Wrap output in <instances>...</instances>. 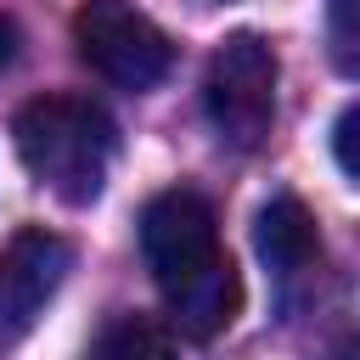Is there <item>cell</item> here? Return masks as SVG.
Masks as SVG:
<instances>
[{
	"label": "cell",
	"mask_w": 360,
	"mask_h": 360,
	"mask_svg": "<svg viewBox=\"0 0 360 360\" xmlns=\"http://www.w3.org/2000/svg\"><path fill=\"white\" fill-rule=\"evenodd\" d=\"M17 45H22V34H17V22L0 11V73L11 68V56H17Z\"/></svg>",
	"instance_id": "30bf717a"
},
{
	"label": "cell",
	"mask_w": 360,
	"mask_h": 360,
	"mask_svg": "<svg viewBox=\"0 0 360 360\" xmlns=\"http://www.w3.org/2000/svg\"><path fill=\"white\" fill-rule=\"evenodd\" d=\"M73 39L79 56L118 90H152L174 68L169 34L129 0H84L73 11Z\"/></svg>",
	"instance_id": "277c9868"
},
{
	"label": "cell",
	"mask_w": 360,
	"mask_h": 360,
	"mask_svg": "<svg viewBox=\"0 0 360 360\" xmlns=\"http://www.w3.org/2000/svg\"><path fill=\"white\" fill-rule=\"evenodd\" d=\"M354 124H360V107H343V118H338V129H332V141H338V169H343V174H354Z\"/></svg>",
	"instance_id": "9c48e42d"
},
{
	"label": "cell",
	"mask_w": 360,
	"mask_h": 360,
	"mask_svg": "<svg viewBox=\"0 0 360 360\" xmlns=\"http://www.w3.org/2000/svg\"><path fill=\"white\" fill-rule=\"evenodd\" d=\"M253 248L264 259V270L276 276H298L321 259V236H315V214L298 197H270L253 214Z\"/></svg>",
	"instance_id": "8992f818"
},
{
	"label": "cell",
	"mask_w": 360,
	"mask_h": 360,
	"mask_svg": "<svg viewBox=\"0 0 360 360\" xmlns=\"http://www.w3.org/2000/svg\"><path fill=\"white\" fill-rule=\"evenodd\" d=\"M68 264H73V248L51 231H22L6 242V253H0V343H17L39 321V309L62 287Z\"/></svg>",
	"instance_id": "5b68a950"
},
{
	"label": "cell",
	"mask_w": 360,
	"mask_h": 360,
	"mask_svg": "<svg viewBox=\"0 0 360 360\" xmlns=\"http://www.w3.org/2000/svg\"><path fill=\"white\" fill-rule=\"evenodd\" d=\"M11 141L22 169L68 208H84L107 186V163L118 146L112 118L90 96H34L11 118Z\"/></svg>",
	"instance_id": "7a4b0ae2"
},
{
	"label": "cell",
	"mask_w": 360,
	"mask_h": 360,
	"mask_svg": "<svg viewBox=\"0 0 360 360\" xmlns=\"http://www.w3.org/2000/svg\"><path fill=\"white\" fill-rule=\"evenodd\" d=\"M332 45H338V62L354 68V0H332Z\"/></svg>",
	"instance_id": "ba28073f"
},
{
	"label": "cell",
	"mask_w": 360,
	"mask_h": 360,
	"mask_svg": "<svg viewBox=\"0 0 360 360\" xmlns=\"http://www.w3.org/2000/svg\"><path fill=\"white\" fill-rule=\"evenodd\" d=\"M276 51L259 39V34H231L214 45L208 56V73H202V107L219 129V141L253 152L270 124H276Z\"/></svg>",
	"instance_id": "3957f363"
},
{
	"label": "cell",
	"mask_w": 360,
	"mask_h": 360,
	"mask_svg": "<svg viewBox=\"0 0 360 360\" xmlns=\"http://www.w3.org/2000/svg\"><path fill=\"white\" fill-rule=\"evenodd\" d=\"M90 360H180V349H174V338H169L158 321H146V315H118V321L101 326Z\"/></svg>",
	"instance_id": "52a82bcc"
},
{
	"label": "cell",
	"mask_w": 360,
	"mask_h": 360,
	"mask_svg": "<svg viewBox=\"0 0 360 360\" xmlns=\"http://www.w3.org/2000/svg\"><path fill=\"white\" fill-rule=\"evenodd\" d=\"M141 253L152 281L169 298V315L191 338H214L242 309V276L219 248V225L202 191L174 186L158 191L141 214Z\"/></svg>",
	"instance_id": "6da1fadb"
}]
</instances>
